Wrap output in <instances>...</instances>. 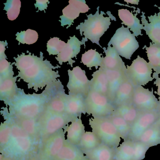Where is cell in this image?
Here are the masks:
<instances>
[{"mask_svg":"<svg viewBox=\"0 0 160 160\" xmlns=\"http://www.w3.org/2000/svg\"><path fill=\"white\" fill-rule=\"evenodd\" d=\"M14 58L15 65L19 70L18 77L28 83L29 89L33 88L36 92L39 88L55 84L60 77L58 71L53 70L59 66L55 67L47 60H44L42 52L40 57L30 53L27 55L23 53Z\"/></svg>","mask_w":160,"mask_h":160,"instance_id":"1","label":"cell"},{"mask_svg":"<svg viewBox=\"0 0 160 160\" xmlns=\"http://www.w3.org/2000/svg\"><path fill=\"white\" fill-rule=\"evenodd\" d=\"M61 83L58 80L55 84L47 86L40 94H26L24 90L19 88L17 94L5 103L9 106L10 116L39 119L45 111L48 101Z\"/></svg>","mask_w":160,"mask_h":160,"instance_id":"2","label":"cell"},{"mask_svg":"<svg viewBox=\"0 0 160 160\" xmlns=\"http://www.w3.org/2000/svg\"><path fill=\"white\" fill-rule=\"evenodd\" d=\"M12 126L9 145L1 153L17 160L27 158L32 153L35 139L25 132L11 117L8 118Z\"/></svg>","mask_w":160,"mask_h":160,"instance_id":"3","label":"cell"},{"mask_svg":"<svg viewBox=\"0 0 160 160\" xmlns=\"http://www.w3.org/2000/svg\"><path fill=\"white\" fill-rule=\"evenodd\" d=\"M95 14H90L87 16L88 19L84 23H80L76 28L79 30L81 35L82 33L85 36V39L90 40L93 43H95L102 48L100 45V39L105 32L109 28L111 23L110 17H105V14L102 11L99 13V7L97 9Z\"/></svg>","mask_w":160,"mask_h":160,"instance_id":"4","label":"cell"},{"mask_svg":"<svg viewBox=\"0 0 160 160\" xmlns=\"http://www.w3.org/2000/svg\"><path fill=\"white\" fill-rule=\"evenodd\" d=\"M74 119L66 113H56L46 109L38 119L40 139L43 140L64 129Z\"/></svg>","mask_w":160,"mask_h":160,"instance_id":"5","label":"cell"},{"mask_svg":"<svg viewBox=\"0 0 160 160\" xmlns=\"http://www.w3.org/2000/svg\"><path fill=\"white\" fill-rule=\"evenodd\" d=\"M89 123L102 143L115 150L119 147L121 137L108 117L91 118Z\"/></svg>","mask_w":160,"mask_h":160,"instance_id":"6","label":"cell"},{"mask_svg":"<svg viewBox=\"0 0 160 160\" xmlns=\"http://www.w3.org/2000/svg\"><path fill=\"white\" fill-rule=\"evenodd\" d=\"M112 45L120 57L131 60L133 54L139 48L135 36L122 25L116 30L108 46Z\"/></svg>","mask_w":160,"mask_h":160,"instance_id":"7","label":"cell"},{"mask_svg":"<svg viewBox=\"0 0 160 160\" xmlns=\"http://www.w3.org/2000/svg\"><path fill=\"white\" fill-rule=\"evenodd\" d=\"M85 103L86 113L93 118L108 117L116 109L107 96L92 90L85 97Z\"/></svg>","mask_w":160,"mask_h":160,"instance_id":"8","label":"cell"},{"mask_svg":"<svg viewBox=\"0 0 160 160\" xmlns=\"http://www.w3.org/2000/svg\"><path fill=\"white\" fill-rule=\"evenodd\" d=\"M126 74L134 87L144 86L154 78L152 77V69L147 61L138 56L130 66L127 65Z\"/></svg>","mask_w":160,"mask_h":160,"instance_id":"9","label":"cell"},{"mask_svg":"<svg viewBox=\"0 0 160 160\" xmlns=\"http://www.w3.org/2000/svg\"><path fill=\"white\" fill-rule=\"evenodd\" d=\"M66 132L62 129L58 132L42 140L38 160H52L59 153L66 141Z\"/></svg>","mask_w":160,"mask_h":160,"instance_id":"10","label":"cell"},{"mask_svg":"<svg viewBox=\"0 0 160 160\" xmlns=\"http://www.w3.org/2000/svg\"><path fill=\"white\" fill-rule=\"evenodd\" d=\"M69 80L67 87L69 94H79L86 97L90 91V80L88 79L86 72L79 66L68 70Z\"/></svg>","mask_w":160,"mask_h":160,"instance_id":"11","label":"cell"},{"mask_svg":"<svg viewBox=\"0 0 160 160\" xmlns=\"http://www.w3.org/2000/svg\"><path fill=\"white\" fill-rule=\"evenodd\" d=\"M132 104L141 112L157 110L159 101L153 94V90L150 91L142 86L135 87Z\"/></svg>","mask_w":160,"mask_h":160,"instance_id":"12","label":"cell"},{"mask_svg":"<svg viewBox=\"0 0 160 160\" xmlns=\"http://www.w3.org/2000/svg\"><path fill=\"white\" fill-rule=\"evenodd\" d=\"M160 114L157 110L141 112L136 120L131 126L128 139L138 141L142 134L157 121Z\"/></svg>","mask_w":160,"mask_h":160,"instance_id":"13","label":"cell"},{"mask_svg":"<svg viewBox=\"0 0 160 160\" xmlns=\"http://www.w3.org/2000/svg\"><path fill=\"white\" fill-rule=\"evenodd\" d=\"M69 4L62 10V15L60 16L61 26L71 27L74 20L78 17L81 13H85L88 12L90 8L85 1L71 0Z\"/></svg>","mask_w":160,"mask_h":160,"instance_id":"14","label":"cell"},{"mask_svg":"<svg viewBox=\"0 0 160 160\" xmlns=\"http://www.w3.org/2000/svg\"><path fill=\"white\" fill-rule=\"evenodd\" d=\"M87 42L85 38L80 41L75 36L70 37L62 51L58 55L56 59L60 65L63 62H68L69 64L72 66L73 63L75 62L72 60V58L76 57L78 54L80 52L81 45H85V42Z\"/></svg>","mask_w":160,"mask_h":160,"instance_id":"15","label":"cell"},{"mask_svg":"<svg viewBox=\"0 0 160 160\" xmlns=\"http://www.w3.org/2000/svg\"><path fill=\"white\" fill-rule=\"evenodd\" d=\"M141 22L144 25L143 30L151 40L152 43L160 46V11L158 13L148 17L149 22L146 19L145 13L142 12Z\"/></svg>","mask_w":160,"mask_h":160,"instance_id":"16","label":"cell"},{"mask_svg":"<svg viewBox=\"0 0 160 160\" xmlns=\"http://www.w3.org/2000/svg\"><path fill=\"white\" fill-rule=\"evenodd\" d=\"M105 53L101 68L104 70L123 71L126 72L125 66L121 57L113 47L108 46L107 48H102Z\"/></svg>","mask_w":160,"mask_h":160,"instance_id":"17","label":"cell"},{"mask_svg":"<svg viewBox=\"0 0 160 160\" xmlns=\"http://www.w3.org/2000/svg\"><path fill=\"white\" fill-rule=\"evenodd\" d=\"M65 113L75 119L87 113L85 97L79 94H67Z\"/></svg>","mask_w":160,"mask_h":160,"instance_id":"18","label":"cell"},{"mask_svg":"<svg viewBox=\"0 0 160 160\" xmlns=\"http://www.w3.org/2000/svg\"><path fill=\"white\" fill-rule=\"evenodd\" d=\"M108 82V97L113 104L116 93L122 84L128 78L126 72L104 70Z\"/></svg>","mask_w":160,"mask_h":160,"instance_id":"19","label":"cell"},{"mask_svg":"<svg viewBox=\"0 0 160 160\" xmlns=\"http://www.w3.org/2000/svg\"><path fill=\"white\" fill-rule=\"evenodd\" d=\"M118 17L122 21V24H124L133 34L138 37L142 36V30L144 29V25L140 23L139 19L137 17V13L133 14L127 9H120L118 11Z\"/></svg>","mask_w":160,"mask_h":160,"instance_id":"20","label":"cell"},{"mask_svg":"<svg viewBox=\"0 0 160 160\" xmlns=\"http://www.w3.org/2000/svg\"><path fill=\"white\" fill-rule=\"evenodd\" d=\"M135 87L128 78L122 84L116 93L113 104L115 108L132 104Z\"/></svg>","mask_w":160,"mask_h":160,"instance_id":"21","label":"cell"},{"mask_svg":"<svg viewBox=\"0 0 160 160\" xmlns=\"http://www.w3.org/2000/svg\"><path fill=\"white\" fill-rule=\"evenodd\" d=\"M64 130L67 134V141L72 145L77 146L86 132L81 117L74 119L71 124L64 128Z\"/></svg>","mask_w":160,"mask_h":160,"instance_id":"22","label":"cell"},{"mask_svg":"<svg viewBox=\"0 0 160 160\" xmlns=\"http://www.w3.org/2000/svg\"><path fill=\"white\" fill-rule=\"evenodd\" d=\"M86 158L84 152L77 146L66 140L60 151L52 160H84Z\"/></svg>","mask_w":160,"mask_h":160,"instance_id":"23","label":"cell"},{"mask_svg":"<svg viewBox=\"0 0 160 160\" xmlns=\"http://www.w3.org/2000/svg\"><path fill=\"white\" fill-rule=\"evenodd\" d=\"M18 77L0 80V99L5 103L11 101L17 94L18 88L16 81Z\"/></svg>","mask_w":160,"mask_h":160,"instance_id":"24","label":"cell"},{"mask_svg":"<svg viewBox=\"0 0 160 160\" xmlns=\"http://www.w3.org/2000/svg\"><path fill=\"white\" fill-rule=\"evenodd\" d=\"M90 83V90L97 92L108 97V82L107 76L103 69L101 67L93 72Z\"/></svg>","mask_w":160,"mask_h":160,"instance_id":"25","label":"cell"},{"mask_svg":"<svg viewBox=\"0 0 160 160\" xmlns=\"http://www.w3.org/2000/svg\"><path fill=\"white\" fill-rule=\"evenodd\" d=\"M115 150L102 143L95 148L84 153L89 160H116Z\"/></svg>","mask_w":160,"mask_h":160,"instance_id":"26","label":"cell"},{"mask_svg":"<svg viewBox=\"0 0 160 160\" xmlns=\"http://www.w3.org/2000/svg\"><path fill=\"white\" fill-rule=\"evenodd\" d=\"M13 120L25 131L34 139H40L38 119L18 118L10 116Z\"/></svg>","mask_w":160,"mask_h":160,"instance_id":"27","label":"cell"},{"mask_svg":"<svg viewBox=\"0 0 160 160\" xmlns=\"http://www.w3.org/2000/svg\"><path fill=\"white\" fill-rule=\"evenodd\" d=\"M146 50L148 63L154 72L152 78L155 79L160 74V46L150 42L149 47H146Z\"/></svg>","mask_w":160,"mask_h":160,"instance_id":"28","label":"cell"},{"mask_svg":"<svg viewBox=\"0 0 160 160\" xmlns=\"http://www.w3.org/2000/svg\"><path fill=\"white\" fill-rule=\"evenodd\" d=\"M141 113L132 104H130L116 108L113 114L121 117L132 126Z\"/></svg>","mask_w":160,"mask_h":160,"instance_id":"29","label":"cell"},{"mask_svg":"<svg viewBox=\"0 0 160 160\" xmlns=\"http://www.w3.org/2000/svg\"><path fill=\"white\" fill-rule=\"evenodd\" d=\"M138 141H140L151 148L160 144V127L155 122L146 130Z\"/></svg>","mask_w":160,"mask_h":160,"instance_id":"30","label":"cell"},{"mask_svg":"<svg viewBox=\"0 0 160 160\" xmlns=\"http://www.w3.org/2000/svg\"><path fill=\"white\" fill-rule=\"evenodd\" d=\"M134 141L130 139L124 140L115 150L116 160H133Z\"/></svg>","mask_w":160,"mask_h":160,"instance_id":"31","label":"cell"},{"mask_svg":"<svg viewBox=\"0 0 160 160\" xmlns=\"http://www.w3.org/2000/svg\"><path fill=\"white\" fill-rule=\"evenodd\" d=\"M100 138L93 132H86L81 138L78 147L83 152L88 151L102 144Z\"/></svg>","mask_w":160,"mask_h":160,"instance_id":"32","label":"cell"},{"mask_svg":"<svg viewBox=\"0 0 160 160\" xmlns=\"http://www.w3.org/2000/svg\"><path fill=\"white\" fill-rule=\"evenodd\" d=\"M107 117L118 130L121 138L123 140L128 139L131 132V125L124 119L115 114H112Z\"/></svg>","mask_w":160,"mask_h":160,"instance_id":"33","label":"cell"},{"mask_svg":"<svg viewBox=\"0 0 160 160\" xmlns=\"http://www.w3.org/2000/svg\"><path fill=\"white\" fill-rule=\"evenodd\" d=\"M103 57L95 49H90L82 54L81 62L88 68L94 67L97 69L101 67L102 63Z\"/></svg>","mask_w":160,"mask_h":160,"instance_id":"34","label":"cell"},{"mask_svg":"<svg viewBox=\"0 0 160 160\" xmlns=\"http://www.w3.org/2000/svg\"><path fill=\"white\" fill-rule=\"evenodd\" d=\"M12 135V126L9 119L0 126V148L1 152L3 151L9 145Z\"/></svg>","mask_w":160,"mask_h":160,"instance_id":"35","label":"cell"},{"mask_svg":"<svg viewBox=\"0 0 160 160\" xmlns=\"http://www.w3.org/2000/svg\"><path fill=\"white\" fill-rule=\"evenodd\" d=\"M16 40L22 44L31 45L36 42L39 38L37 32L32 29L17 32Z\"/></svg>","mask_w":160,"mask_h":160,"instance_id":"36","label":"cell"},{"mask_svg":"<svg viewBox=\"0 0 160 160\" xmlns=\"http://www.w3.org/2000/svg\"><path fill=\"white\" fill-rule=\"evenodd\" d=\"M4 10L7 12V16L9 20H15L19 15L21 3L20 0L8 1L5 3Z\"/></svg>","mask_w":160,"mask_h":160,"instance_id":"37","label":"cell"},{"mask_svg":"<svg viewBox=\"0 0 160 160\" xmlns=\"http://www.w3.org/2000/svg\"><path fill=\"white\" fill-rule=\"evenodd\" d=\"M66 43L58 37L51 38L47 44V51L49 55H58L64 48Z\"/></svg>","mask_w":160,"mask_h":160,"instance_id":"38","label":"cell"},{"mask_svg":"<svg viewBox=\"0 0 160 160\" xmlns=\"http://www.w3.org/2000/svg\"><path fill=\"white\" fill-rule=\"evenodd\" d=\"M14 75L12 64L6 59L0 60V80L14 77Z\"/></svg>","mask_w":160,"mask_h":160,"instance_id":"39","label":"cell"},{"mask_svg":"<svg viewBox=\"0 0 160 160\" xmlns=\"http://www.w3.org/2000/svg\"><path fill=\"white\" fill-rule=\"evenodd\" d=\"M150 147L140 141H134V155L133 160H143Z\"/></svg>","mask_w":160,"mask_h":160,"instance_id":"40","label":"cell"},{"mask_svg":"<svg viewBox=\"0 0 160 160\" xmlns=\"http://www.w3.org/2000/svg\"><path fill=\"white\" fill-rule=\"evenodd\" d=\"M48 2H49L48 1H37L35 6L36 8L38 7L40 11H44L48 7Z\"/></svg>","mask_w":160,"mask_h":160,"instance_id":"41","label":"cell"},{"mask_svg":"<svg viewBox=\"0 0 160 160\" xmlns=\"http://www.w3.org/2000/svg\"><path fill=\"white\" fill-rule=\"evenodd\" d=\"M8 45V43L6 41L5 42H0V59L1 60L2 59H6V56L5 55V47Z\"/></svg>","mask_w":160,"mask_h":160,"instance_id":"42","label":"cell"},{"mask_svg":"<svg viewBox=\"0 0 160 160\" xmlns=\"http://www.w3.org/2000/svg\"><path fill=\"white\" fill-rule=\"evenodd\" d=\"M155 81H154V84L156 85L157 87V95L159 96V101L160 102V78L157 77L155 78Z\"/></svg>","mask_w":160,"mask_h":160,"instance_id":"43","label":"cell"},{"mask_svg":"<svg viewBox=\"0 0 160 160\" xmlns=\"http://www.w3.org/2000/svg\"><path fill=\"white\" fill-rule=\"evenodd\" d=\"M124 2L130 4H134V5H138L139 3V0H124Z\"/></svg>","mask_w":160,"mask_h":160,"instance_id":"44","label":"cell"},{"mask_svg":"<svg viewBox=\"0 0 160 160\" xmlns=\"http://www.w3.org/2000/svg\"><path fill=\"white\" fill-rule=\"evenodd\" d=\"M0 160H17L14 158H11V157H8V156H5V155L1 153L0 154Z\"/></svg>","mask_w":160,"mask_h":160,"instance_id":"45","label":"cell"},{"mask_svg":"<svg viewBox=\"0 0 160 160\" xmlns=\"http://www.w3.org/2000/svg\"><path fill=\"white\" fill-rule=\"evenodd\" d=\"M157 111H158V113H159L160 115V102H159V106H158V108H157Z\"/></svg>","mask_w":160,"mask_h":160,"instance_id":"46","label":"cell"},{"mask_svg":"<svg viewBox=\"0 0 160 160\" xmlns=\"http://www.w3.org/2000/svg\"><path fill=\"white\" fill-rule=\"evenodd\" d=\"M156 122H157V123H158V125H159V126H160V117H159V118L158 119Z\"/></svg>","mask_w":160,"mask_h":160,"instance_id":"47","label":"cell"},{"mask_svg":"<svg viewBox=\"0 0 160 160\" xmlns=\"http://www.w3.org/2000/svg\"><path fill=\"white\" fill-rule=\"evenodd\" d=\"M155 6H156V7H158V9H159V10H160V7H158V6H156V5H155Z\"/></svg>","mask_w":160,"mask_h":160,"instance_id":"48","label":"cell"},{"mask_svg":"<svg viewBox=\"0 0 160 160\" xmlns=\"http://www.w3.org/2000/svg\"><path fill=\"white\" fill-rule=\"evenodd\" d=\"M89 160V159H88V158H86V159H85V160Z\"/></svg>","mask_w":160,"mask_h":160,"instance_id":"49","label":"cell"}]
</instances>
